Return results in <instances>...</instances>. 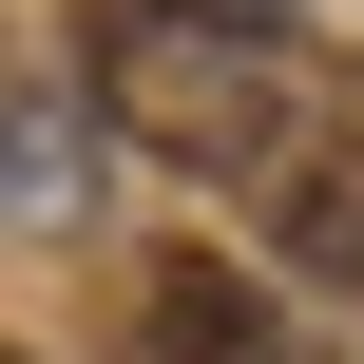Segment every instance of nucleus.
<instances>
[{"label":"nucleus","mask_w":364,"mask_h":364,"mask_svg":"<svg viewBox=\"0 0 364 364\" xmlns=\"http://www.w3.org/2000/svg\"><path fill=\"white\" fill-rule=\"evenodd\" d=\"M0 211H38V230L77 211V96H58L19 38H0Z\"/></svg>","instance_id":"20e7f679"},{"label":"nucleus","mask_w":364,"mask_h":364,"mask_svg":"<svg viewBox=\"0 0 364 364\" xmlns=\"http://www.w3.org/2000/svg\"><path fill=\"white\" fill-rule=\"evenodd\" d=\"M250 230H269L288 269H326V288H364V154H346V134H288V154L250 173Z\"/></svg>","instance_id":"7ed1b4c3"},{"label":"nucleus","mask_w":364,"mask_h":364,"mask_svg":"<svg viewBox=\"0 0 364 364\" xmlns=\"http://www.w3.org/2000/svg\"><path fill=\"white\" fill-rule=\"evenodd\" d=\"M77 96L134 134V154H173V173H269L288 134H307V96H288V58L250 38V19H211V0H96L77 19Z\"/></svg>","instance_id":"f257e3e1"},{"label":"nucleus","mask_w":364,"mask_h":364,"mask_svg":"<svg viewBox=\"0 0 364 364\" xmlns=\"http://www.w3.org/2000/svg\"><path fill=\"white\" fill-rule=\"evenodd\" d=\"M134 364H288V346H269V288L230 250H154L134 269Z\"/></svg>","instance_id":"f03ea898"}]
</instances>
